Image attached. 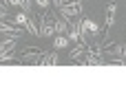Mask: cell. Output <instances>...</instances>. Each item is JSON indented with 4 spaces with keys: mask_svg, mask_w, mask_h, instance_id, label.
<instances>
[{
    "mask_svg": "<svg viewBox=\"0 0 126 99\" xmlns=\"http://www.w3.org/2000/svg\"><path fill=\"white\" fill-rule=\"evenodd\" d=\"M16 60V49L13 51H7V53H0V64H9Z\"/></svg>",
    "mask_w": 126,
    "mask_h": 99,
    "instance_id": "30bf717a",
    "label": "cell"
},
{
    "mask_svg": "<svg viewBox=\"0 0 126 99\" xmlns=\"http://www.w3.org/2000/svg\"><path fill=\"white\" fill-rule=\"evenodd\" d=\"M24 31H27L29 35H40V24L35 22V15L29 18V22L24 24Z\"/></svg>",
    "mask_w": 126,
    "mask_h": 99,
    "instance_id": "52a82bcc",
    "label": "cell"
},
{
    "mask_svg": "<svg viewBox=\"0 0 126 99\" xmlns=\"http://www.w3.org/2000/svg\"><path fill=\"white\" fill-rule=\"evenodd\" d=\"M18 4L22 7V11H24V13L33 15V7H35V4H33V0H18Z\"/></svg>",
    "mask_w": 126,
    "mask_h": 99,
    "instance_id": "9c48e42d",
    "label": "cell"
},
{
    "mask_svg": "<svg viewBox=\"0 0 126 99\" xmlns=\"http://www.w3.org/2000/svg\"><path fill=\"white\" fill-rule=\"evenodd\" d=\"M113 26H115V15H104V29L111 31Z\"/></svg>",
    "mask_w": 126,
    "mask_h": 99,
    "instance_id": "7c38bea8",
    "label": "cell"
},
{
    "mask_svg": "<svg viewBox=\"0 0 126 99\" xmlns=\"http://www.w3.org/2000/svg\"><path fill=\"white\" fill-rule=\"evenodd\" d=\"M38 64H40V66H58V64H60V55H58V51H53V53H44L42 60H40Z\"/></svg>",
    "mask_w": 126,
    "mask_h": 99,
    "instance_id": "277c9868",
    "label": "cell"
},
{
    "mask_svg": "<svg viewBox=\"0 0 126 99\" xmlns=\"http://www.w3.org/2000/svg\"><path fill=\"white\" fill-rule=\"evenodd\" d=\"M29 18H31V15H29V13H24V11H22V13H18V15H16V18H13V22H16V24H20V26H22V29H24V24H27V22H29Z\"/></svg>",
    "mask_w": 126,
    "mask_h": 99,
    "instance_id": "8fae6325",
    "label": "cell"
},
{
    "mask_svg": "<svg viewBox=\"0 0 126 99\" xmlns=\"http://www.w3.org/2000/svg\"><path fill=\"white\" fill-rule=\"evenodd\" d=\"M115 13H117V4L115 2H109L106 9H104V15H115Z\"/></svg>",
    "mask_w": 126,
    "mask_h": 99,
    "instance_id": "4fadbf2b",
    "label": "cell"
},
{
    "mask_svg": "<svg viewBox=\"0 0 126 99\" xmlns=\"http://www.w3.org/2000/svg\"><path fill=\"white\" fill-rule=\"evenodd\" d=\"M38 22H40V35L42 37L55 35V13H49V9L47 11H40Z\"/></svg>",
    "mask_w": 126,
    "mask_h": 99,
    "instance_id": "6da1fadb",
    "label": "cell"
},
{
    "mask_svg": "<svg viewBox=\"0 0 126 99\" xmlns=\"http://www.w3.org/2000/svg\"><path fill=\"white\" fill-rule=\"evenodd\" d=\"M69 26H71V22L64 20V18L58 13V15H55V33H62V35H64V33H69Z\"/></svg>",
    "mask_w": 126,
    "mask_h": 99,
    "instance_id": "5b68a950",
    "label": "cell"
},
{
    "mask_svg": "<svg viewBox=\"0 0 126 99\" xmlns=\"http://www.w3.org/2000/svg\"><path fill=\"white\" fill-rule=\"evenodd\" d=\"M69 42H71V40H69V35H62V33H58V35H55V42H53V46H55V49H66V46H69Z\"/></svg>",
    "mask_w": 126,
    "mask_h": 99,
    "instance_id": "ba28073f",
    "label": "cell"
},
{
    "mask_svg": "<svg viewBox=\"0 0 126 99\" xmlns=\"http://www.w3.org/2000/svg\"><path fill=\"white\" fill-rule=\"evenodd\" d=\"M84 53H86V42H78V44L69 51V57H71V60H80Z\"/></svg>",
    "mask_w": 126,
    "mask_h": 99,
    "instance_id": "8992f818",
    "label": "cell"
},
{
    "mask_svg": "<svg viewBox=\"0 0 126 99\" xmlns=\"http://www.w3.org/2000/svg\"><path fill=\"white\" fill-rule=\"evenodd\" d=\"M2 49H4V40H2V42H0V53H2Z\"/></svg>",
    "mask_w": 126,
    "mask_h": 99,
    "instance_id": "9a60e30c",
    "label": "cell"
},
{
    "mask_svg": "<svg viewBox=\"0 0 126 99\" xmlns=\"http://www.w3.org/2000/svg\"><path fill=\"white\" fill-rule=\"evenodd\" d=\"M82 2H84V0H82Z\"/></svg>",
    "mask_w": 126,
    "mask_h": 99,
    "instance_id": "2e32d148",
    "label": "cell"
},
{
    "mask_svg": "<svg viewBox=\"0 0 126 99\" xmlns=\"http://www.w3.org/2000/svg\"><path fill=\"white\" fill-rule=\"evenodd\" d=\"M33 4H35L40 11H47V9H49V0H33Z\"/></svg>",
    "mask_w": 126,
    "mask_h": 99,
    "instance_id": "5bb4252c",
    "label": "cell"
},
{
    "mask_svg": "<svg viewBox=\"0 0 126 99\" xmlns=\"http://www.w3.org/2000/svg\"><path fill=\"white\" fill-rule=\"evenodd\" d=\"M82 11H84V7H82V0H73V2H64L60 9H58V13L64 18V20H73V18H78V15H82Z\"/></svg>",
    "mask_w": 126,
    "mask_h": 99,
    "instance_id": "7a4b0ae2",
    "label": "cell"
},
{
    "mask_svg": "<svg viewBox=\"0 0 126 99\" xmlns=\"http://www.w3.org/2000/svg\"><path fill=\"white\" fill-rule=\"evenodd\" d=\"M124 53H126V46L120 42H113L111 46L104 49V55H109V57H124Z\"/></svg>",
    "mask_w": 126,
    "mask_h": 99,
    "instance_id": "3957f363",
    "label": "cell"
}]
</instances>
